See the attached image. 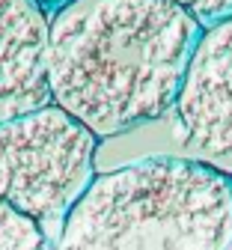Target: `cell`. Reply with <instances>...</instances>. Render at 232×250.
Listing matches in <instances>:
<instances>
[{
    "label": "cell",
    "instance_id": "obj_1",
    "mask_svg": "<svg viewBox=\"0 0 232 250\" xmlns=\"http://www.w3.org/2000/svg\"><path fill=\"white\" fill-rule=\"evenodd\" d=\"M203 21L176 0H65L48 12L51 104L95 137L173 113Z\"/></svg>",
    "mask_w": 232,
    "mask_h": 250
},
{
    "label": "cell",
    "instance_id": "obj_2",
    "mask_svg": "<svg viewBox=\"0 0 232 250\" xmlns=\"http://www.w3.org/2000/svg\"><path fill=\"white\" fill-rule=\"evenodd\" d=\"M232 179L190 158H143L95 176L54 250H226Z\"/></svg>",
    "mask_w": 232,
    "mask_h": 250
},
{
    "label": "cell",
    "instance_id": "obj_3",
    "mask_svg": "<svg viewBox=\"0 0 232 250\" xmlns=\"http://www.w3.org/2000/svg\"><path fill=\"white\" fill-rule=\"evenodd\" d=\"M98 137L57 104L0 122V203L54 244L95 179Z\"/></svg>",
    "mask_w": 232,
    "mask_h": 250
},
{
    "label": "cell",
    "instance_id": "obj_4",
    "mask_svg": "<svg viewBox=\"0 0 232 250\" xmlns=\"http://www.w3.org/2000/svg\"><path fill=\"white\" fill-rule=\"evenodd\" d=\"M173 116L188 158L232 179V15L203 27Z\"/></svg>",
    "mask_w": 232,
    "mask_h": 250
},
{
    "label": "cell",
    "instance_id": "obj_5",
    "mask_svg": "<svg viewBox=\"0 0 232 250\" xmlns=\"http://www.w3.org/2000/svg\"><path fill=\"white\" fill-rule=\"evenodd\" d=\"M48 12L39 0H0V122L51 104Z\"/></svg>",
    "mask_w": 232,
    "mask_h": 250
},
{
    "label": "cell",
    "instance_id": "obj_6",
    "mask_svg": "<svg viewBox=\"0 0 232 250\" xmlns=\"http://www.w3.org/2000/svg\"><path fill=\"white\" fill-rule=\"evenodd\" d=\"M0 250H54V244L33 221L0 203Z\"/></svg>",
    "mask_w": 232,
    "mask_h": 250
},
{
    "label": "cell",
    "instance_id": "obj_7",
    "mask_svg": "<svg viewBox=\"0 0 232 250\" xmlns=\"http://www.w3.org/2000/svg\"><path fill=\"white\" fill-rule=\"evenodd\" d=\"M176 3L193 12L200 21H217L223 15H232V0H176Z\"/></svg>",
    "mask_w": 232,
    "mask_h": 250
},
{
    "label": "cell",
    "instance_id": "obj_8",
    "mask_svg": "<svg viewBox=\"0 0 232 250\" xmlns=\"http://www.w3.org/2000/svg\"><path fill=\"white\" fill-rule=\"evenodd\" d=\"M226 250H232V244H229V247H226Z\"/></svg>",
    "mask_w": 232,
    "mask_h": 250
},
{
    "label": "cell",
    "instance_id": "obj_9",
    "mask_svg": "<svg viewBox=\"0 0 232 250\" xmlns=\"http://www.w3.org/2000/svg\"><path fill=\"white\" fill-rule=\"evenodd\" d=\"M39 3H42V0H39ZM63 3H65V0H63Z\"/></svg>",
    "mask_w": 232,
    "mask_h": 250
}]
</instances>
